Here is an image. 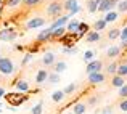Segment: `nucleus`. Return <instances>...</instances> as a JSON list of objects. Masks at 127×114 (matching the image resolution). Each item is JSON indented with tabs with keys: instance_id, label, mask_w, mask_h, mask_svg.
<instances>
[{
	"instance_id": "39",
	"label": "nucleus",
	"mask_w": 127,
	"mask_h": 114,
	"mask_svg": "<svg viewBox=\"0 0 127 114\" xmlns=\"http://www.w3.org/2000/svg\"><path fill=\"white\" fill-rule=\"evenodd\" d=\"M119 96H121L122 100L127 98V85H122L121 88H119Z\"/></svg>"
},
{
	"instance_id": "4",
	"label": "nucleus",
	"mask_w": 127,
	"mask_h": 114,
	"mask_svg": "<svg viewBox=\"0 0 127 114\" xmlns=\"http://www.w3.org/2000/svg\"><path fill=\"white\" fill-rule=\"evenodd\" d=\"M16 37H18V32L15 28L0 29V40H3V42H13Z\"/></svg>"
},
{
	"instance_id": "47",
	"label": "nucleus",
	"mask_w": 127,
	"mask_h": 114,
	"mask_svg": "<svg viewBox=\"0 0 127 114\" xmlns=\"http://www.w3.org/2000/svg\"><path fill=\"white\" fill-rule=\"evenodd\" d=\"M0 58H2V52H0Z\"/></svg>"
},
{
	"instance_id": "28",
	"label": "nucleus",
	"mask_w": 127,
	"mask_h": 114,
	"mask_svg": "<svg viewBox=\"0 0 127 114\" xmlns=\"http://www.w3.org/2000/svg\"><path fill=\"white\" fill-rule=\"evenodd\" d=\"M87 109L85 105H82V103H76L74 105V111H72V114H84Z\"/></svg>"
},
{
	"instance_id": "33",
	"label": "nucleus",
	"mask_w": 127,
	"mask_h": 114,
	"mask_svg": "<svg viewBox=\"0 0 127 114\" xmlns=\"http://www.w3.org/2000/svg\"><path fill=\"white\" fill-rule=\"evenodd\" d=\"M3 2H5V6H8V8H16L21 3V0H3Z\"/></svg>"
},
{
	"instance_id": "36",
	"label": "nucleus",
	"mask_w": 127,
	"mask_h": 114,
	"mask_svg": "<svg viewBox=\"0 0 127 114\" xmlns=\"http://www.w3.org/2000/svg\"><path fill=\"white\" fill-rule=\"evenodd\" d=\"M118 11L119 13H126L127 11V0H121L118 3Z\"/></svg>"
},
{
	"instance_id": "50",
	"label": "nucleus",
	"mask_w": 127,
	"mask_h": 114,
	"mask_svg": "<svg viewBox=\"0 0 127 114\" xmlns=\"http://www.w3.org/2000/svg\"><path fill=\"white\" fill-rule=\"evenodd\" d=\"M69 114H72V113H69Z\"/></svg>"
},
{
	"instance_id": "37",
	"label": "nucleus",
	"mask_w": 127,
	"mask_h": 114,
	"mask_svg": "<svg viewBox=\"0 0 127 114\" xmlns=\"http://www.w3.org/2000/svg\"><path fill=\"white\" fill-rule=\"evenodd\" d=\"M93 56H95V52H93V50H87V52L84 53V59L87 63H90L93 59Z\"/></svg>"
},
{
	"instance_id": "1",
	"label": "nucleus",
	"mask_w": 127,
	"mask_h": 114,
	"mask_svg": "<svg viewBox=\"0 0 127 114\" xmlns=\"http://www.w3.org/2000/svg\"><path fill=\"white\" fill-rule=\"evenodd\" d=\"M5 100L10 103L11 108H16V106L23 105L24 101L29 100V95H24V93L18 92V93H5Z\"/></svg>"
},
{
	"instance_id": "26",
	"label": "nucleus",
	"mask_w": 127,
	"mask_h": 114,
	"mask_svg": "<svg viewBox=\"0 0 127 114\" xmlns=\"http://www.w3.org/2000/svg\"><path fill=\"white\" fill-rule=\"evenodd\" d=\"M103 19H105L106 23H113V21H116V19H118V11H114V10H113V11H108V13H106V16H105Z\"/></svg>"
},
{
	"instance_id": "18",
	"label": "nucleus",
	"mask_w": 127,
	"mask_h": 114,
	"mask_svg": "<svg viewBox=\"0 0 127 114\" xmlns=\"http://www.w3.org/2000/svg\"><path fill=\"white\" fill-rule=\"evenodd\" d=\"M101 39V35H100V32H95V31H89L85 34V40L89 43H92V42H98V40Z\"/></svg>"
},
{
	"instance_id": "25",
	"label": "nucleus",
	"mask_w": 127,
	"mask_h": 114,
	"mask_svg": "<svg viewBox=\"0 0 127 114\" xmlns=\"http://www.w3.org/2000/svg\"><path fill=\"white\" fill-rule=\"evenodd\" d=\"M45 82H48V84H58L60 82V74H56V72H48Z\"/></svg>"
},
{
	"instance_id": "17",
	"label": "nucleus",
	"mask_w": 127,
	"mask_h": 114,
	"mask_svg": "<svg viewBox=\"0 0 127 114\" xmlns=\"http://www.w3.org/2000/svg\"><path fill=\"white\" fill-rule=\"evenodd\" d=\"M111 85L114 87V88H121L122 85H126V80H124V77H121V76L114 74V76H113V79H111Z\"/></svg>"
},
{
	"instance_id": "14",
	"label": "nucleus",
	"mask_w": 127,
	"mask_h": 114,
	"mask_svg": "<svg viewBox=\"0 0 127 114\" xmlns=\"http://www.w3.org/2000/svg\"><path fill=\"white\" fill-rule=\"evenodd\" d=\"M55 63H56V56H55V53L48 52V53H45V55L42 56V64H43V66H53Z\"/></svg>"
},
{
	"instance_id": "45",
	"label": "nucleus",
	"mask_w": 127,
	"mask_h": 114,
	"mask_svg": "<svg viewBox=\"0 0 127 114\" xmlns=\"http://www.w3.org/2000/svg\"><path fill=\"white\" fill-rule=\"evenodd\" d=\"M5 88H3V87H0V98H2V96H5Z\"/></svg>"
},
{
	"instance_id": "7",
	"label": "nucleus",
	"mask_w": 127,
	"mask_h": 114,
	"mask_svg": "<svg viewBox=\"0 0 127 114\" xmlns=\"http://www.w3.org/2000/svg\"><path fill=\"white\" fill-rule=\"evenodd\" d=\"M69 18H71V16H69L68 13H66V15H63V16H58V18L52 23L50 29H52V31H55V29H58V28H64V24H68V23H69Z\"/></svg>"
},
{
	"instance_id": "41",
	"label": "nucleus",
	"mask_w": 127,
	"mask_h": 114,
	"mask_svg": "<svg viewBox=\"0 0 127 114\" xmlns=\"http://www.w3.org/2000/svg\"><path fill=\"white\" fill-rule=\"evenodd\" d=\"M119 109H121V111H127V98L119 103Z\"/></svg>"
},
{
	"instance_id": "15",
	"label": "nucleus",
	"mask_w": 127,
	"mask_h": 114,
	"mask_svg": "<svg viewBox=\"0 0 127 114\" xmlns=\"http://www.w3.org/2000/svg\"><path fill=\"white\" fill-rule=\"evenodd\" d=\"M89 82L93 84V85L105 82V74H101V72H92V74H89Z\"/></svg>"
},
{
	"instance_id": "30",
	"label": "nucleus",
	"mask_w": 127,
	"mask_h": 114,
	"mask_svg": "<svg viewBox=\"0 0 127 114\" xmlns=\"http://www.w3.org/2000/svg\"><path fill=\"white\" fill-rule=\"evenodd\" d=\"M116 74L121 77H126L127 76V64H119L118 69H116Z\"/></svg>"
},
{
	"instance_id": "11",
	"label": "nucleus",
	"mask_w": 127,
	"mask_h": 114,
	"mask_svg": "<svg viewBox=\"0 0 127 114\" xmlns=\"http://www.w3.org/2000/svg\"><path fill=\"white\" fill-rule=\"evenodd\" d=\"M11 85H15L16 87V90H19V92H29V82L28 80H24V79H16V80H13L11 82Z\"/></svg>"
},
{
	"instance_id": "43",
	"label": "nucleus",
	"mask_w": 127,
	"mask_h": 114,
	"mask_svg": "<svg viewBox=\"0 0 127 114\" xmlns=\"http://www.w3.org/2000/svg\"><path fill=\"white\" fill-rule=\"evenodd\" d=\"M96 101H98V96H90V98L87 100V103H89V105H95Z\"/></svg>"
},
{
	"instance_id": "24",
	"label": "nucleus",
	"mask_w": 127,
	"mask_h": 114,
	"mask_svg": "<svg viewBox=\"0 0 127 114\" xmlns=\"http://www.w3.org/2000/svg\"><path fill=\"white\" fill-rule=\"evenodd\" d=\"M106 24H108V23L105 21V19H96L95 21V24H93V29H95V32H100V31H103V29L106 28Z\"/></svg>"
},
{
	"instance_id": "20",
	"label": "nucleus",
	"mask_w": 127,
	"mask_h": 114,
	"mask_svg": "<svg viewBox=\"0 0 127 114\" xmlns=\"http://www.w3.org/2000/svg\"><path fill=\"white\" fill-rule=\"evenodd\" d=\"M47 76H48V71H47V69H39L37 74H35V82L40 85L42 82H45V80H47Z\"/></svg>"
},
{
	"instance_id": "19",
	"label": "nucleus",
	"mask_w": 127,
	"mask_h": 114,
	"mask_svg": "<svg viewBox=\"0 0 127 114\" xmlns=\"http://www.w3.org/2000/svg\"><path fill=\"white\" fill-rule=\"evenodd\" d=\"M53 68V72H56V74H61V72H64L66 69H68V64H66L64 61H56L55 64L52 66Z\"/></svg>"
},
{
	"instance_id": "8",
	"label": "nucleus",
	"mask_w": 127,
	"mask_h": 114,
	"mask_svg": "<svg viewBox=\"0 0 127 114\" xmlns=\"http://www.w3.org/2000/svg\"><path fill=\"white\" fill-rule=\"evenodd\" d=\"M61 43H64V47H74V43L77 42V34H69V32H66L63 37L58 39Z\"/></svg>"
},
{
	"instance_id": "29",
	"label": "nucleus",
	"mask_w": 127,
	"mask_h": 114,
	"mask_svg": "<svg viewBox=\"0 0 127 114\" xmlns=\"http://www.w3.org/2000/svg\"><path fill=\"white\" fill-rule=\"evenodd\" d=\"M119 35H121V29H118V28L111 29V31L108 32V39H109V40H114V39H118Z\"/></svg>"
},
{
	"instance_id": "10",
	"label": "nucleus",
	"mask_w": 127,
	"mask_h": 114,
	"mask_svg": "<svg viewBox=\"0 0 127 114\" xmlns=\"http://www.w3.org/2000/svg\"><path fill=\"white\" fill-rule=\"evenodd\" d=\"M37 42H52V29L47 28V29H42L40 32L37 34V37H35Z\"/></svg>"
},
{
	"instance_id": "48",
	"label": "nucleus",
	"mask_w": 127,
	"mask_h": 114,
	"mask_svg": "<svg viewBox=\"0 0 127 114\" xmlns=\"http://www.w3.org/2000/svg\"><path fill=\"white\" fill-rule=\"evenodd\" d=\"M52 2H56V0H52Z\"/></svg>"
},
{
	"instance_id": "40",
	"label": "nucleus",
	"mask_w": 127,
	"mask_h": 114,
	"mask_svg": "<svg viewBox=\"0 0 127 114\" xmlns=\"http://www.w3.org/2000/svg\"><path fill=\"white\" fill-rule=\"evenodd\" d=\"M119 39H121L122 42H126V40H127V26L121 31V35H119Z\"/></svg>"
},
{
	"instance_id": "27",
	"label": "nucleus",
	"mask_w": 127,
	"mask_h": 114,
	"mask_svg": "<svg viewBox=\"0 0 127 114\" xmlns=\"http://www.w3.org/2000/svg\"><path fill=\"white\" fill-rule=\"evenodd\" d=\"M87 10H89L90 13L98 11V3H96L95 0H87Z\"/></svg>"
},
{
	"instance_id": "12",
	"label": "nucleus",
	"mask_w": 127,
	"mask_h": 114,
	"mask_svg": "<svg viewBox=\"0 0 127 114\" xmlns=\"http://www.w3.org/2000/svg\"><path fill=\"white\" fill-rule=\"evenodd\" d=\"M45 24V19L40 18V16H37V18H32L29 19L28 23H26V29H35V28H42V26Z\"/></svg>"
},
{
	"instance_id": "34",
	"label": "nucleus",
	"mask_w": 127,
	"mask_h": 114,
	"mask_svg": "<svg viewBox=\"0 0 127 114\" xmlns=\"http://www.w3.org/2000/svg\"><path fill=\"white\" fill-rule=\"evenodd\" d=\"M42 0H21V3H24L26 6H37L40 5Z\"/></svg>"
},
{
	"instance_id": "23",
	"label": "nucleus",
	"mask_w": 127,
	"mask_h": 114,
	"mask_svg": "<svg viewBox=\"0 0 127 114\" xmlns=\"http://www.w3.org/2000/svg\"><path fill=\"white\" fill-rule=\"evenodd\" d=\"M64 34H66V28H58V29H55V31H52V40H58L60 37H63Z\"/></svg>"
},
{
	"instance_id": "42",
	"label": "nucleus",
	"mask_w": 127,
	"mask_h": 114,
	"mask_svg": "<svg viewBox=\"0 0 127 114\" xmlns=\"http://www.w3.org/2000/svg\"><path fill=\"white\" fill-rule=\"evenodd\" d=\"M31 59H32V55H31V53H26L24 58H23V64H28V63L31 61Z\"/></svg>"
},
{
	"instance_id": "22",
	"label": "nucleus",
	"mask_w": 127,
	"mask_h": 114,
	"mask_svg": "<svg viewBox=\"0 0 127 114\" xmlns=\"http://www.w3.org/2000/svg\"><path fill=\"white\" fill-rule=\"evenodd\" d=\"M64 92L63 90H56V92H53L52 93V101L53 103H60V101H63L64 100Z\"/></svg>"
},
{
	"instance_id": "44",
	"label": "nucleus",
	"mask_w": 127,
	"mask_h": 114,
	"mask_svg": "<svg viewBox=\"0 0 127 114\" xmlns=\"http://www.w3.org/2000/svg\"><path fill=\"white\" fill-rule=\"evenodd\" d=\"M103 114H113V108H111V106L105 108V109H103Z\"/></svg>"
},
{
	"instance_id": "21",
	"label": "nucleus",
	"mask_w": 127,
	"mask_h": 114,
	"mask_svg": "<svg viewBox=\"0 0 127 114\" xmlns=\"http://www.w3.org/2000/svg\"><path fill=\"white\" fill-rule=\"evenodd\" d=\"M90 31V28H89V24H85V23H81L79 24V28H77V39H81V37H84V35L87 34V32Z\"/></svg>"
},
{
	"instance_id": "3",
	"label": "nucleus",
	"mask_w": 127,
	"mask_h": 114,
	"mask_svg": "<svg viewBox=\"0 0 127 114\" xmlns=\"http://www.w3.org/2000/svg\"><path fill=\"white\" fill-rule=\"evenodd\" d=\"M63 13V2H50V5L47 6V15L48 16H53V18H56V16H61Z\"/></svg>"
},
{
	"instance_id": "49",
	"label": "nucleus",
	"mask_w": 127,
	"mask_h": 114,
	"mask_svg": "<svg viewBox=\"0 0 127 114\" xmlns=\"http://www.w3.org/2000/svg\"><path fill=\"white\" fill-rule=\"evenodd\" d=\"M0 113H2V109H0Z\"/></svg>"
},
{
	"instance_id": "6",
	"label": "nucleus",
	"mask_w": 127,
	"mask_h": 114,
	"mask_svg": "<svg viewBox=\"0 0 127 114\" xmlns=\"http://www.w3.org/2000/svg\"><path fill=\"white\" fill-rule=\"evenodd\" d=\"M114 6H118V0H103V2L98 5V11L108 13V11H113Z\"/></svg>"
},
{
	"instance_id": "2",
	"label": "nucleus",
	"mask_w": 127,
	"mask_h": 114,
	"mask_svg": "<svg viewBox=\"0 0 127 114\" xmlns=\"http://www.w3.org/2000/svg\"><path fill=\"white\" fill-rule=\"evenodd\" d=\"M15 72V64H13V61L10 58H6V56H2L0 58V74L2 76H10Z\"/></svg>"
},
{
	"instance_id": "35",
	"label": "nucleus",
	"mask_w": 127,
	"mask_h": 114,
	"mask_svg": "<svg viewBox=\"0 0 127 114\" xmlns=\"http://www.w3.org/2000/svg\"><path fill=\"white\" fill-rule=\"evenodd\" d=\"M116 69H118V63H116V59H114V61L106 68V72H108V74H116Z\"/></svg>"
},
{
	"instance_id": "5",
	"label": "nucleus",
	"mask_w": 127,
	"mask_h": 114,
	"mask_svg": "<svg viewBox=\"0 0 127 114\" xmlns=\"http://www.w3.org/2000/svg\"><path fill=\"white\" fill-rule=\"evenodd\" d=\"M63 10H66V13H68L69 16H72L81 10V6H79L77 0H64V2H63Z\"/></svg>"
},
{
	"instance_id": "31",
	"label": "nucleus",
	"mask_w": 127,
	"mask_h": 114,
	"mask_svg": "<svg viewBox=\"0 0 127 114\" xmlns=\"http://www.w3.org/2000/svg\"><path fill=\"white\" fill-rule=\"evenodd\" d=\"M77 87H79V84H77V82H74V84H69V85L66 87V88L63 90V92H64V95H71V93L74 92V90L77 88Z\"/></svg>"
},
{
	"instance_id": "16",
	"label": "nucleus",
	"mask_w": 127,
	"mask_h": 114,
	"mask_svg": "<svg viewBox=\"0 0 127 114\" xmlns=\"http://www.w3.org/2000/svg\"><path fill=\"white\" fill-rule=\"evenodd\" d=\"M79 24H81V21H79V19H69L68 28H66V32H69V34H76V32H77Z\"/></svg>"
},
{
	"instance_id": "13",
	"label": "nucleus",
	"mask_w": 127,
	"mask_h": 114,
	"mask_svg": "<svg viewBox=\"0 0 127 114\" xmlns=\"http://www.w3.org/2000/svg\"><path fill=\"white\" fill-rule=\"evenodd\" d=\"M119 55H121V47H119V45L109 47L108 52H106V58H108V59H116Z\"/></svg>"
},
{
	"instance_id": "38",
	"label": "nucleus",
	"mask_w": 127,
	"mask_h": 114,
	"mask_svg": "<svg viewBox=\"0 0 127 114\" xmlns=\"http://www.w3.org/2000/svg\"><path fill=\"white\" fill-rule=\"evenodd\" d=\"M63 53H66V55H74V53H77V48H76V47H63Z\"/></svg>"
},
{
	"instance_id": "9",
	"label": "nucleus",
	"mask_w": 127,
	"mask_h": 114,
	"mask_svg": "<svg viewBox=\"0 0 127 114\" xmlns=\"http://www.w3.org/2000/svg\"><path fill=\"white\" fill-rule=\"evenodd\" d=\"M103 68V61L101 59H92L90 63H87V74H92V72H100V69Z\"/></svg>"
},
{
	"instance_id": "32",
	"label": "nucleus",
	"mask_w": 127,
	"mask_h": 114,
	"mask_svg": "<svg viewBox=\"0 0 127 114\" xmlns=\"http://www.w3.org/2000/svg\"><path fill=\"white\" fill-rule=\"evenodd\" d=\"M42 108H43V103H42V101H40V103H37V105H35L34 108L31 109V114H42V113H43V109H42Z\"/></svg>"
},
{
	"instance_id": "46",
	"label": "nucleus",
	"mask_w": 127,
	"mask_h": 114,
	"mask_svg": "<svg viewBox=\"0 0 127 114\" xmlns=\"http://www.w3.org/2000/svg\"><path fill=\"white\" fill-rule=\"evenodd\" d=\"M95 2H96V3H98V5H100V3H101V2H103V0H95Z\"/></svg>"
},
{
	"instance_id": "51",
	"label": "nucleus",
	"mask_w": 127,
	"mask_h": 114,
	"mask_svg": "<svg viewBox=\"0 0 127 114\" xmlns=\"http://www.w3.org/2000/svg\"><path fill=\"white\" fill-rule=\"evenodd\" d=\"M126 85H127V84H126Z\"/></svg>"
}]
</instances>
